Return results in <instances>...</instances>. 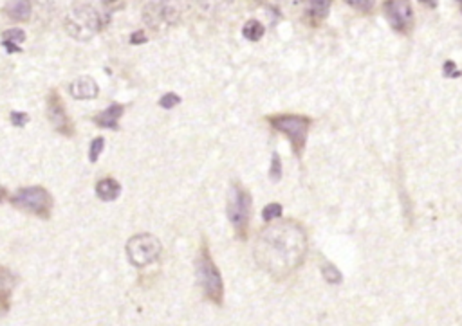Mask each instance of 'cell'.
<instances>
[{"label":"cell","instance_id":"cell-1","mask_svg":"<svg viewBox=\"0 0 462 326\" xmlns=\"http://www.w3.org/2000/svg\"><path fill=\"white\" fill-rule=\"evenodd\" d=\"M307 254L305 229L294 220L269 224L257 236L253 256L267 274L283 278L296 270Z\"/></svg>","mask_w":462,"mask_h":326},{"label":"cell","instance_id":"cell-2","mask_svg":"<svg viewBox=\"0 0 462 326\" xmlns=\"http://www.w3.org/2000/svg\"><path fill=\"white\" fill-rule=\"evenodd\" d=\"M65 31L78 42H89L101 28L103 19L91 4H74L65 15Z\"/></svg>","mask_w":462,"mask_h":326},{"label":"cell","instance_id":"cell-3","mask_svg":"<svg viewBox=\"0 0 462 326\" xmlns=\"http://www.w3.org/2000/svg\"><path fill=\"white\" fill-rule=\"evenodd\" d=\"M183 17L181 0H152L143 8V22L148 30L163 33L174 28Z\"/></svg>","mask_w":462,"mask_h":326},{"label":"cell","instance_id":"cell-4","mask_svg":"<svg viewBox=\"0 0 462 326\" xmlns=\"http://www.w3.org/2000/svg\"><path fill=\"white\" fill-rule=\"evenodd\" d=\"M161 242L158 236H153L150 233H139L134 235L126 242V256L128 262L135 267H148L153 262H158L161 256Z\"/></svg>","mask_w":462,"mask_h":326},{"label":"cell","instance_id":"cell-5","mask_svg":"<svg viewBox=\"0 0 462 326\" xmlns=\"http://www.w3.org/2000/svg\"><path fill=\"white\" fill-rule=\"evenodd\" d=\"M196 272H197V279L199 285L205 292L206 297H210L215 303L222 301L224 296V285H222V278L219 269L215 267V263L212 262V258L208 256V253H203L196 263Z\"/></svg>","mask_w":462,"mask_h":326},{"label":"cell","instance_id":"cell-6","mask_svg":"<svg viewBox=\"0 0 462 326\" xmlns=\"http://www.w3.org/2000/svg\"><path fill=\"white\" fill-rule=\"evenodd\" d=\"M271 124L285 133L294 150L300 153L305 146V141H307V133H309V128H311V119L309 117H303V116H291V114H283V116H275L269 119Z\"/></svg>","mask_w":462,"mask_h":326},{"label":"cell","instance_id":"cell-7","mask_svg":"<svg viewBox=\"0 0 462 326\" xmlns=\"http://www.w3.org/2000/svg\"><path fill=\"white\" fill-rule=\"evenodd\" d=\"M13 206H17L19 210H24V211H31L39 217H49L51 213V206H53V201H51V195L44 190V188H39V186H31V188H22L19 190L13 199H12Z\"/></svg>","mask_w":462,"mask_h":326},{"label":"cell","instance_id":"cell-8","mask_svg":"<svg viewBox=\"0 0 462 326\" xmlns=\"http://www.w3.org/2000/svg\"><path fill=\"white\" fill-rule=\"evenodd\" d=\"M226 213H228L230 222L237 229H246L248 220H249V213H251V197L242 186L235 184V186L230 188Z\"/></svg>","mask_w":462,"mask_h":326},{"label":"cell","instance_id":"cell-9","mask_svg":"<svg viewBox=\"0 0 462 326\" xmlns=\"http://www.w3.org/2000/svg\"><path fill=\"white\" fill-rule=\"evenodd\" d=\"M383 12L390 26L397 31H408L414 24V10L408 0H387Z\"/></svg>","mask_w":462,"mask_h":326},{"label":"cell","instance_id":"cell-10","mask_svg":"<svg viewBox=\"0 0 462 326\" xmlns=\"http://www.w3.org/2000/svg\"><path fill=\"white\" fill-rule=\"evenodd\" d=\"M48 110H49V119L51 123L55 124V128L62 133H71V121L64 110V105L62 101L57 98V96H51L49 98V103H48Z\"/></svg>","mask_w":462,"mask_h":326},{"label":"cell","instance_id":"cell-11","mask_svg":"<svg viewBox=\"0 0 462 326\" xmlns=\"http://www.w3.org/2000/svg\"><path fill=\"white\" fill-rule=\"evenodd\" d=\"M197 10L208 17H219L228 13L237 0H194Z\"/></svg>","mask_w":462,"mask_h":326},{"label":"cell","instance_id":"cell-12","mask_svg":"<svg viewBox=\"0 0 462 326\" xmlns=\"http://www.w3.org/2000/svg\"><path fill=\"white\" fill-rule=\"evenodd\" d=\"M69 90H71L73 98H76V99H94L98 96V92H100L98 83L92 78H89V76H82V78L74 80L71 83Z\"/></svg>","mask_w":462,"mask_h":326},{"label":"cell","instance_id":"cell-13","mask_svg":"<svg viewBox=\"0 0 462 326\" xmlns=\"http://www.w3.org/2000/svg\"><path fill=\"white\" fill-rule=\"evenodd\" d=\"M31 0H8L6 4V13L10 19L17 22H26L31 17Z\"/></svg>","mask_w":462,"mask_h":326},{"label":"cell","instance_id":"cell-14","mask_svg":"<svg viewBox=\"0 0 462 326\" xmlns=\"http://www.w3.org/2000/svg\"><path fill=\"white\" fill-rule=\"evenodd\" d=\"M123 110H125L123 105H110L105 112L94 117V123L105 128H118V121L123 116Z\"/></svg>","mask_w":462,"mask_h":326},{"label":"cell","instance_id":"cell-15","mask_svg":"<svg viewBox=\"0 0 462 326\" xmlns=\"http://www.w3.org/2000/svg\"><path fill=\"white\" fill-rule=\"evenodd\" d=\"M121 193V186L118 181L114 179H103L98 183L96 186V195L105 201V202H110V201H116Z\"/></svg>","mask_w":462,"mask_h":326},{"label":"cell","instance_id":"cell-16","mask_svg":"<svg viewBox=\"0 0 462 326\" xmlns=\"http://www.w3.org/2000/svg\"><path fill=\"white\" fill-rule=\"evenodd\" d=\"M329 6H331V0H309V3H307L305 12L311 19L322 21V19L327 17Z\"/></svg>","mask_w":462,"mask_h":326},{"label":"cell","instance_id":"cell-17","mask_svg":"<svg viewBox=\"0 0 462 326\" xmlns=\"http://www.w3.org/2000/svg\"><path fill=\"white\" fill-rule=\"evenodd\" d=\"M264 33H266V30H264V26H262L258 21H249V22H246V26H244V30H242L244 39H248V40H251V42L260 40V39L264 37Z\"/></svg>","mask_w":462,"mask_h":326},{"label":"cell","instance_id":"cell-18","mask_svg":"<svg viewBox=\"0 0 462 326\" xmlns=\"http://www.w3.org/2000/svg\"><path fill=\"white\" fill-rule=\"evenodd\" d=\"M3 39H4V44L8 46L10 51H17L19 49L17 44H22L26 40V35H24L22 30H10L3 35Z\"/></svg>","mask_w":462,"mask_h":326},{"label":"cell","instance_id":"cell-19","mask_svg":"<svg viewBox=\"0 0 462 326\" xmlns=\"http://www.w3.org/2000/svg\"><path fill=\"white\" fill-rule=\"evenodd\" d=\"M322 274H324V278H326V281L327 283H331V285H338V283H342V274H340V270L335 267V265H326L324 269H322Z\"/></svg>","mask_w":462,"mask_h":326},{"label":"cell","instance_id":"cell-20","mask_svg":"<svg viewBox=\"0 0 462 326\" xmlns=\"http://www.w3.org/2000/svg\"><path fill=\"white\" fill-rule=\"evenodd\" d=\"M345 3H347L351 8H354V10H358V12L367 13V12H370V10L374 8L376 0H345Z\"/></svg>","mask_w":462,"mask_h":326},{"label":"cell","instance_id":"cell-21","mask_svg":"<svg viewBox=\"0 0 462 326\" xmlns=\"http://www.w3.org/2000/svg\"><path fill=\"white\" fill-rule=\"evenodd\" d=\"M103 146H105V139L103 137H96L94 141H92V144H91V151H89V155H91V160L92 162H96L98 160V157L101 155V151H103Z\"/></svg>","mask_w":462,"mask_h":326},{"label":"cell","instance_id":"cell-22","mask_svg":"<svg viewBox=\"0 0 462 326\" xmlns=\"http://www.w3.org/2000/svg\"><path fill=\"white\" fill-rule=\"evenodd\" d=\"M282 217V206L280 204H269L266 210H264V220H273V219H278Z\"/></svg>","mask_w":462,"mask_h":326},{"label":"cell","instance_id":"cell-23","mask_svg":"<svg viewBox=\"0 0 462 326\" xmlns=\"http://www.w3.org/2000/svg\"><path fill=\"white\" fill-rule=\"evenodd\" d=\"M181 103V98L178 96V94H165L163 98H161V101H160V105L163 107V108H174L176 105H179Z\"/></svg>","mask_w":462,"mask_h":326},{"label":"cell","instance_id":"cell-24","mask_svg":"<svg viewBox=\"0 0 462 326\" xmlns=\"http://www.w3.org/2000/svg\"><path fill=\"white\" fill-rule=\"evenodd\" d=\"M12 121H13L15 126H24V124L30 121V117H28V114H24V112H13V114H12Z\"/></svg>","mask_w":462,"mask_h":326},{"label":"cell","instance_id":"cell-25","mask_svg":"<svg viewBox=\"0 0 462 326\" xmlns=\"http://www.w3.org/2000/svg\"><path fill=\"white\" fill-rule=\"evenodd\" d=\"M271 176H273V179H275V181H278V179H280V176H282V172H280V159H278V155H275V157H273V170H271Z\"/></svg>","mask_w":462,"mask_h":326},{"label":"cell","instance_id":"cell-26","mask_svg":"<svg viewBox=\"0 0 462 326\" xmlns=\"http://www.w3.org/2000/svg\"><path fill=\"white\" fill-rule=\"evenodd\" d=\"M419 3L428 8H437V0H419Z\"/></svg>","mask_w":462,"mask_h":326},{"label":"cell","instance_id":"cell-27","mask_svg":"<svg viewBox=\"0 0 462 326\" xmlns=\"http://www.w3.org/2000/svg\"><path fill=\"white\" fill-rule=\"evenodd\" d=\"M103 4H112V3H116V0H101Z\"/></svg>","mask_w":462,"mask_h":326},{"label":"cell","instance_id":"cell-28","mask_svg":"<svg viewBox=\"0 0 462 326\" xmlns=\"http://www.w3.org/2000/svg\"><path fill=\"white\" fill-rule=\"evenodd\" d=\"M3 195H4V190H0V201H3Z\"/></svg>","mask_w":462,"mask_h":326},{"label":"cell","instance_id":"cell-29","mask_svg":"<svg viewBox=\"0 0 462 326\" xmlns=\"http://www.w3.org/2000/svg\"><path fill=\"white\" fill-rule=\"evenodd\" d=\"M458 3H460V4H462V0H458Z\"/></svg>","mask_w":462,"mask_h":326}]
</instances>
